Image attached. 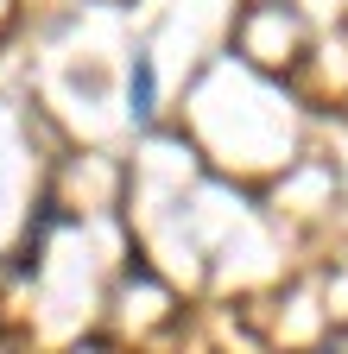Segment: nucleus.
Masks as SVG:
<instances>
[{"label":"nucleus","instance_id":"f257e3e1","mask_svg":"<svg viewBox=\"0 0 348 354\" xmlns=\"http://www.w3.org/2000/svg\"><path fill=\"white\" fill-rule=\"evenodd\" d=\"M152 108H158L152 57H134V70H127V114H134V120H152Z\"/></svg>","mask_w":348,"mask_h":354},{"label":"nucleus","instance_id":"f03ea898","mask_svg":"<svg viewBox=\"0 0 348 354\" xmlns=\"http://www.w3.org/2000/svg\"><path fill=\"white\" fill-rule=\"evenodd\" d=\"M323 354H348V329H336V335L323 342Z\"/></svg>","mask_w":348,"mask_h":354}]
</instances>
